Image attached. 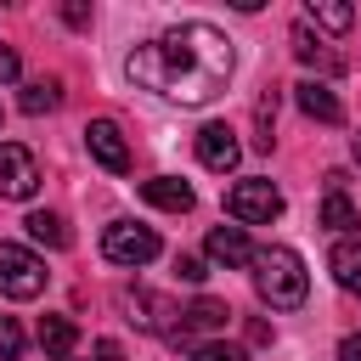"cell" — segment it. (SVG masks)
<instances>
[{
    "label": "cell",
    "instance_id": "6",
    "mask_svg": "<svg viewBox=\"0 0 361 361\" xmlns=\"http://www.w3.org/2000/svg\"><path fill=\"white\" fill-rule=\"evenodd\" d=\"M34 186H39L34 152L17 141H0V197H34Z\"/></svg>",
    "mask_w": 361,
    "mask_h": 361
},
{
    "label": "cell",
    "instance_id": "3",
    "mask_svg": "<svg viewBox=\"0 0 361 361\" xmlns=\"http://www.w3.org/2000/svg\"><path fill=\"white\" fill-rule=\"evenodd\" d=\"M0 293L6 299H39L45 293V259L23 243H0Z\"/></svg>",
    "mask_w": 361,
    "mask_h": 361
},
{
    "label": "cell",
    "instance_id": "21",
    "mask_svg": "<svg viewBox=\"0 0 361 361\" xmlns=\"http://www.w3.org/2000/svg\"><path fill=\"white\" fill-rule=\"evenodd\" d=\"M192 361H248V350H243V344L214 338V344H197V350H192Z\"/></svg>",
    "mask_w": 361,
    "mask_h": 361
},
{
    "label": "cell",
    "instance_id": "4",
    "mask_svg": "<svg viewBox=\"0 0 361 361\" xmlns=\"http://www.w3.org/2000/svg\"><path fill=\"white\" fill-rule=\"evenodd\" d=\"M226 214H231L237 226H271V220L282 214V192H276L271 180H259V175H248V180H237V186L226 192Z\"/></svg>",
    "mask_w": 361,
    "mask_h": 361
},
{
    "label": "cell",
    "instance_id": "7",
    "mask_svg": "<svg viewBox=\"0 0 361 361\" xmlns=\"http://www.w3.org/2000/svg\"><path fill=\"white\" fill-rule=\"evenodd\" d=\"M85 147H90V158H96L102 169H113V175L130 169V147H124V130H118L113 118H90V124H85Z\"/></svg>",
    "mask_w": 361,
    "mask_h": 361
},
{
    "label": "cell",
    "instance_id": "12",
    "mask_svg": "<svg viewBox=\"0 0 361 361\" xmlns=\"http://www.w3.org/2000/svg\"><path fill=\"white\" fill-rule=\"evenodd\" d=\"M327 271H333V282H338L344 293H355V299H361V243H355V237L333 243V254H327Z\"/></svg>",
    "mask_w": 361,
    "mask_h": 361
},
{
    "label": "cell",
    "instance_id": "2",
    "mask_svg": "<svg viewBox=\"0 0 361 361\" xmlns=\"http://www.w3.org/2000/svg\"><path fill=\"white\" fill-rule=\"evenodd\" d=\"M254 288L271 310H299L305 293H310V276H305V259L293 248H254Z\"/></svg>",
    "mask_w": 361,
    "mask_h": 361
},
{
    "label": "cell",
    "instance_id": "18",
    "mask_svg": "<svg viewBox=\"0 0 361 361\" xmlns=\"http://www.w3.org/2000/svg\"><path fill=\"white\" fill-rule=\"evenodd\" d=\"M322 226H327V231H350V226H355V203H350L338 186L322 197Z\"/></svg>",
    "mask_w": 361,
    "mask_h": 361
},
{
    "label": "cell",
    "instance_id": "27",
    "mask_svg": "<svg viewBox=\"0 0 361 361\" xmlns=\"http://www.w3.org/2000/svg\"><path fill=\"white\" fill-rule=\"evenodd\" d=\"M350 158H355V164H361V135H355V141H350Z\"/></svg>",
    "mask_w": 361,
    "mask_h": 361
},
{
    "label": "cell",
    "instance_id": "19",
    "mask_svg": "<svg viewBox=\"0 0 361 361\" xmlns=\"http://www.w3.org/2000/svg\"><path fill=\"white\" fill-rule=\"evenodd\" d=\"M56 102H62L56 79H34V85H23V113H51Z\"/></svg>",
    "mask_w": 361,
    "mask_h": 361
},
{
    "label": "cell",
    "instance_id": "10",
    "mask_svg": "<svg viewBox=\"0 0 361 361\" xmlns=\"http://www.w3.org/2000/svg\"><path fill=\"white\" fill-rule=\"evenodd\" d=\"M293 102H299V113H310V118H322V124H344V102H338L322 79H299V85H293Z\"/></svg>",
    "mask_w": 361,
    "mask_h": 361
},
{
    "label": "cell",
    "instance_id": "15",
    "mask_svg": "<svg viewBox=\"0 0 361 361\" xmlns=\"http://www.w3.org/2000/svg\"><path fill=\"white\" fill-rule=\"evenodd\" d=\"M23 226H28V237H34V243H45V248H68V243H73V231H68V226H62V214H51V209H34Z\"/></svg>",
    "mask_w": 361,
    "mask_h": 361
},
{
    "label": "cell",
    "instance_id": "22",
    "mask_svg": "<svg viewBox=\"0 0 361 361\" xmlns=\"http://www.w3.org/2000/svg\"><path fill=\"white\" fill-rule=\"evenodd\" d=\"M23 355V327L17 316H0V361H17Z\"/></svg>",
    "mask_w": 361,
    "mask_h": 361
},
{
    "label": "cell",
    "instance_id": "8",
    "mask_svg": "<svg viewBox=\"0 0 361 361\" xmlns=\"http://www.w3.org/2000/svg\"><path fill=\"white\" fill-rule=\"evenodd\" d=\"M237 158H243L237 130H226V124H203V130H197V164H203V169L226 175V169H237Z\"/></svg>",
    "mask_w": 361,
    "mask_h": 361
},
{
    "label": "cell",
    "instance_id": "1",
    "mask_svg": "<svg viewBox=\"0 0 361 361\" xmlns=\"http://www.w3.org/2000/svg\"><path fill=\"white\" fill-rule=\"evenodd\" d=\"M231 68H237L231 39L220 28H209V23H180V28L147 39V45H135L124 56V73L141 90H158V96L186 102V107L214 102L231 85Z\"/></svg>",
    "mask_w": 361,
    "mask_h": 361
},
{
    "label": "cell",
    "instance_id": "11",
    "mask_svg": "<svg viewBox=\"0 0 361 361\" xmlns=\"http://www.w3.org/2000/svg\"><path fill=\"white\" fill-rule=\"evenodd\" d=\"M141 197L152 203V209H169V214H186L197 197H192V186L186 180H175V175H152V180H141Z\"/></svg>",
    "mask_w": 361,
    "mask_h": 361
},
{
    "label": "cell",
    "instance_id": "24",
    "mask_svg": "<svg viewBox=\"0 0 361 361\" xmlns=\"http://www.w3.org/2000/svg\"><path fill=\"white\" fill-rule=\"evenodd\" d=\"M338 361H361V333H344L338 338Z\"/></svg>",
    "mask_w": 361,
    "mask_h": 361
},
{
    "label": "cell",
    "instance_id": "23",
    "mask_svg": "<svg viewBox=\"0 0 361 361\" xmlns=\"http://www.w3.org/2000/svg\"><path fill=\"white\" fill-rule=\"evenodd\" d=\"M175 271H180L186 282H203V276H209V271H203V259H192V254H180V259H175Z\"/></svg>",
    "mask_w": 361,
    "mask_h": 361
},
{
    "label": "cell",
    "instance_id": "26",
    "mask_svg": "<svg viewBox=\"0 0 361 361\" xmlns=\"http://www.w3.org/2000/svg\"><path fill=\"white\" fill-rule=\"evenodd\" d=\"M96 361H124V350H118L113 338H102V344H96Z\"/></svg>",
    "mask_w": 361,
    "mask_h": 361
},
{
    "label": "cell",
    "instance_id": "9",
    "mask_svg": "<svg viewBox=\"0 0 361 361\" xmlns=\"http://www.w3.org/2000/svg\"><path fill=\"white\" fill-rule=\"evenodd\" d=\"M203 248H209V259H214V265H226V271L254 265V243H248V231H243V226H214V231L203 237Z\"/></svg>",
    "mask_w": 361,
    "mask_h": 361
},
{
    "label": "cell",
    "instance_id": "25",
    "mask_svg": "<svg viewBox=\"0 0 361 361\" xmlns=\"http://www.w3.org/2000/svg\"><path fill=\"white\" fill-rule=\"evenodd\" d=\"M6 79H17V51H11V45H0V85H6Z\"/></svg>",
    "mask_w": 361,
    "mask_h": 361
},
{
    "label": "cell",
    "instance_id": "14",
    "mask_svg": "<svg viewBox=\"0 0 361 361\" xmlns=\"http://www.w3.org/2000/svg\"><path fill=\"white\" fill-rule=\"evenodd\" d=\"M288 39H293V56H299V62H316V68H327V73L338 68V56L322 45V34H310V23H293Z\"/></svg>",
    "mask_w": 361,
    "mask_h": 361
},
{
    "label": "cell",
    "instance_id": "17",
    "mask_svg": "<svg viewBox=\"0 0 361 361\" xmlns=\"http://www.w3.org/2000/svg\"><path fill=\"white\" fill-rule=\"evenodd\" d=\"M310 23L327 28V34H344L355 23V6H344V0H310Z\"/></svg>",
    "mask_w": 361,
    "mask_h": 361
},
{
    "label": "cell",
    "instance_id": "16",
    "mask_svg": "<svg viewBox=\"0 0 361 361\" xmlns=\"http://www.w3.org/2000/svg\"><path fill=\"white\" fill-rule=\"evenodd\" d=\"M226 316H231V310H226L220 299H197L192 310H180V327H175V338H186L192 327H203V333H209V327H226Z\"/></svg>",
    "mask_w": 361,
    "mask_h": 361
},
{
    "label": "cell",
    "instance_id": "5",
    "mask_svg": "<svg viewBox=\"0 0 361 361\" xmlns=\"http://www.w3.org/2000/svg\"><path fill=\"white\" fill-rule=\"evenodd\" d=\"M102 254L113 265H147V259H158V231L152 226H135V220H113L102 231Z\"/></svg>",
    "mask_w": 361,
    "mask_h": 361
},
{
    "label": "cell",
    "instance_id": "13",
    "mask_svg": "<svg viewBox=\"0 0 361 361\" xmlns=\"http://www.w3.org/2000/svg\"><path fill=\"white\" fill-rule=\"evenodd\" d=\"M73 344H79V327H73L68 316H45V322H39V350H45L51 361H68Z\"/></svg>",
    "mask_w": 361,
    "mask_h": 361
},
{
    "label": "cell",
    "instance_id": "20",
    "mask_svg": "<svg viewBox=\"0 0 361 361\" xmlns=\"http://www.w3.org/2000/svg\"><path fill=\"white\" fill-rule=\"evenodd\" d=\"M271 124H276V96H259V102H254V130H259L254 147H259V152H271V141H276Z\"/></svg>",
    "mask_w": 361,
    "mask_h": 361
}]
</instances>
